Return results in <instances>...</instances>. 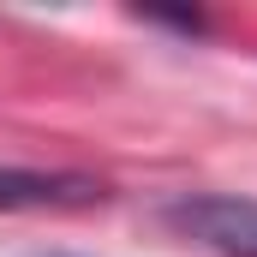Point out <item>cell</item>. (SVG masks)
Instances as JSON below:
<instances>
[{"instance_id":"obj_1","label":"cell","mask_w":257,"mask_h":257,"mask_svg":"<svg viewBox=\"0 0 257 257\" xmlns=\"http://www.w3.org/2000/svg\"><path fill=\"white\" fill-rule=\"evenodd\" d=\"M168 227H180L186 239H197L215 257H257V197H227V192H197L174 197Z\"/></svg>"},{"instance_id":"obj_2","label":"cell","mask_w":257,"mask_h":257,"mask_svg":"<svg viewBox=\"0 0 257 257\" xmlns=\"http://www.w3.org/2000/svg\"><path fill=\"white\" fill-rule=\"evenodd\" d=\"M108 186L90 174H66V168H0V215L12 209H84L102 203Z\"/></svg>"},{"instance_id":"obj_3","label":"cell","mask_w":257,"mask_h":257,"mask_svg":"<svg viewBox=\"0 0 257 257\" xmlns=\"http://www.w3.org/2000/svg\"><path fill=\"white\" fill-rule=\"evenodd\" d=\"M48 257H60V251H48Z\"/></svg>"}]
</instances>
